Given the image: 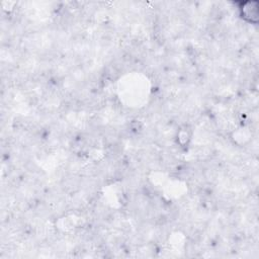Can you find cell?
Returning a JSON list of instances; mask_svg holds the SVG:
<instances>
[{
  "label": "cell",
  "instance_id": "obj_1",
  "mask_svg": "<svg viewBox=\"0 0 259 259\" xmlns=\"http://www.w3.org/2000/svg\"><path fill=\"white\" fill-rule=\"evenodd\" d=\"M238 18L250 26H258L259 22V2L256 0L235 1Z\"/></svg>",
  "mask_w": 259,
  "mask_h": 259
}]
</instances>
